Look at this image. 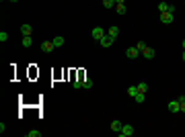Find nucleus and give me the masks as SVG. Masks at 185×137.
Instances as JSON below:
<instances>
[{"instance_id":"13","label":"nucleus","mask_w":185,"mask_h":137,"mask_svg":"<svg viewBox=\"0 0 185 137\" xmlns=\"http://www.w3.org/2000/svg\"><path fill=\"white\" fill-rule=\"evenodd\" d=\"M52 43H54V47H62L66 41H64V37H62V35H58V37H54V41H52Z\"/></svg>"},{"instance_id":"22","label":"nucleus","mask_w":185,"mask_h":137,"mask_svg":"<svg viewBox=\"0 0 185 137\" xmlns=\"http://www.w3.org/2000/svg\"><path fill=\"white\" fill-rule=\"evenodd\" d=\"M0 41H2V43L8 41V33H6V31H0Z\"/></svg>"},{"instance_id":"1","label":"nucleus","mask_w":185,"mask_h":137,"mask_svg":"<svg viewBox=\"0 0 185 137\" xmlns=\"http://www.w3.org/2000/svg\"><path fill=\"white\" fill-rule=\"evenodd\" d=\"M99 43H101V47H111V45H113V43H115V39H113V37H111V35H103L101 39H99Z\"/></svg>"},{"instance_id":"17","label":"nucleus","mask_w":185,"mask_h":137,"mask_svg":"<svg viewBox=\"0 0 185 137\" xmlns=\"http://www.w3.org/2000/svg\"><path fill=\"white\" fill-rule=\"evenodd\" d=\"M27 137H41V131L39 129H31V131H27Z\"/></svg>"},{"instance_id":"19","label":"nucleus","mask_w":185,"mask_h":137,"mask_svg":"<svg viewBox=\"0 0 185 137\" xmlns=\"http://www.w3.org/2000/svg\"><path fill=\"white\" fill-rule=\"evenodd\" d=\"M33 45V39L31 37H23V47H31Z\"/></svg>"},{"instance_id":"5","label":"nucleus","mask_w":185,"mask_h":137,"mask_svg":"<svg viewBox=\"0 0 185 137\" xmlns=\"http://www.w3.org/2000/svg\"><path fill=\"white\" fill-rule=\"evenodd\" d=\"M31 33H33V27L31 25H21V35L23 37H31Z\"/></svg>"},{"instance_id":"4","label":"nucleus","mask_w":185,"mask_h":137,"mask_svg":"<svg viewBox=\"0 0 185 137\" xmlns=\"http://www.w3.org/2000/svg\"><path fill=\"white\" fill-rule=\"evenodd\" d=\"M173 21H175L173 13H160V23H163V25H171Z\"/></svg>"},{"instance_id":"18","label":"nucleus","mask_w":185,"mask_h":137,"mask_svg":"<svg viewBox=\"0 0 185 137\" xmlns=\"http://www.w3.org/2000/svg\"><path fill=\"white\" fill-rule=\"evenodd\" d=\"M136 86H138V92H146V90H148V84L146 82H138Z\"/></svg>"},{"instance_id":"20","label":"nucleus","mask_w":185,"mask_h":137,"mask_svg":"<svg viewBox=\"0 0 185 137\" xmlns=\"http://www.w3.org/2000/svg\"><path fill=\"white\" fill-rule=\"evenodd\" d=\"M128 94H130V96H136L138 94V86H130V88H128Z\"/></svg>"},{"instance_id":"12","label":"nucleus","mask_w":185,"mask_h":137,"mask_svg":"<svg viewBox=\"0 0 185 137\" xmlns=\"http://www.w3.org/2000/svg\"><path fill=\"white\" fill-rule=\"evenodd\" d=\"M156 8H158V13H169V2H164V0H160Z\"/></svg>"},{"instance_id":"29","label":"nucleus","mask_w":185,"mask_h":137,"mask_svg":"<svg viewBox=\"0 0 185 137\" xmlns=\"http://www.w3.org/2000/svg\"><path fill=\"white\" fill-rule=\"evenodd\" d=\"M2 2H4V0H2Z\"/></svg>"},{"instance_id":"14","label":"nucleus","mask_w":185,"mask_h":137,"mask_svg":"<svg viewBox=\"0 0 185 137\" xmlns=\"http://www.w3.org/2000/svg\"><path fill=\"white\" fill-rule=\"evenodd\" d=\"M82 88H87V90L93 88V80H91L89 76H87V78H82Z\"/></svg>"},{"instance_id":"28","label":"nucleus","mask_w":185,"mask_h":137,"mask_svg":"<svg viewBox=\"0 0 185 137\" xmlns=\"http://www.w3.org/2000/svg\"><path fill=\"white\" fill-rule=\"evenodd\" d=\"M8 2H19V0H8Z\"/></svg>"},{"instance_id":"26","label":"nucleus","mask_w":185,"mask_h":137,"mask_svg":"<svg viewBox=\"0 0 185 137\" xmlns=\"http://www.w3.org/2000/svg\"><path fill=\"white\" fill-rule=\"evenodd\" d=\"M181 59H183V62H185V49H183V53H181Z\"/></svg>"},{"instance_id":"6","label":"nucleus","mask_w":185,"mask_h":137,"mask_svg":"<svg viewBox=\"0 0 185 137\" xmlns=\"http://www.w3.org/2000/svg\"><path fill=\"white\" fill-rule=\"evenodd\" d=\"M105 33H107V31H103L101 27H95V29H93V39H97V41H99Z\"/></svg>"},{"instance_id":"25","label":"nucleus","mask_w":185,"mask_h":137,"mask_svg":"<svg viewBox=\"0 0 185 137\" xmlns=\"http://www.w3.org/2000/svg\"><path fill=\"white\" fill-rule=\"evenodd\" d=\"M115 4H125V0H115Z\"/></svg>"},{"instance_id":"7","label":"nucleus","mask_w":185,"mask_h":137,"mask_svg":"<svg viewBox=\"0 0 185 137\" xmlns=\"http://www.w3.org/2000/svg\"><path fill=\"white\" fill-rule=\"evenodd\" d=\"M107 35H111L113 39H117V35H119V27H117V25H111V27L107 29Z\"/></svg>"},{"instance_id":"3","label":"nucleus","mask_w":185,"mask_h":137,"mask_svg":"<svg viewBox=\"0 0 185 137\" xmlns=\"http://www.w3.org/2000/svg\"><path fill=\"white\" fill-rule=\"evenodd\" d=\"M134 133H136V131H134L132 125H123V129L119 131V137H132Z\"/></svg>"},{"instance_id":"11","label":"nucleus","mask_w":185,"mask_h":137,"mask_svg":"<svg viewBox=\"0 0 185 137\" xmlns=\"http://www.w3.org/2000/svg\"><path fill=\"white\" fill-rule=\"evenodd\" d=\"M41 49H43L45 53H49V51H54V43L52 41H43L41 43Z\"/></svg>"},{"instance_id":"23","label":"nucleus","mask_w":185,"mask_h":137,"mask_svg":"<svg viewBox=\"0 0 185 137\" xmlns=\"http://www.w3.org/2000/svg\"><path fill=\"white\" fill-rule=\"evenodd\" d=\"M72 86H74V88H82V80H76V82H72Z\"/></svg>"},{"instance_id":"21","label":"nucleus","mask_w":185,"mask_h":137,"mask_svg":"<svg viewBox=\"0 0 185 137\" xmlns=\"http://www.w3.org/2000/svg\"><path fill=\"white\" fill-rule=\"evenodd\" d=\"M136 47L140 49V51H144V49L148 47V45H146V41H138V43H136Z\"/></svg>"},{"instance_id":"10","label":"nucleus","mask_w":185,"mask_h":137,"mask_svg":"<svg viewBox=\"0 0 185 137\" xmlns=\"http://www.w3.org/2000/svg\"><path fill=\"white\" fill-rule=\"evenodd\" d=\"M169 110H171V113H181V110H179V100H177V98L169 103Z\"/></svg>"},{"instance_id":"16","label":"nucleus","mask_w":185,"mask_h":137,"mask_svg":"<svg viewBox=\"0 0 185 137\" xmlns=\"http://www.w3.org/2000/svg\"><path fill=\"white\" fill-rule=\"evenodd\" d=\"M115 10H117V14H125L128 13V6L125 4H115Z\"/></svg>"},{"instance_id":"24","label":"nucleus","mask_w":185,"mask_h":137,"mask_svg":"<svg viewBox=\"0 0 185 137\" xmlns=\"http://www.w3.org/2000/svg\"><path fill=\"white\" fill-rule=\"evenodd\" d=\"M179 110L185 115V100H181V103H179Z\"/></svg>"},{"instance_id":"27","label":"nucleus","mask_w":185,"mask_h":137,"mask_svg":"<svg viewBox=\"0 0 185 137\" xmlns=\"http://www.w3.org/2000/svg\"><path fill=\"white\" fill-rule=\"evenodd\" d=\"M181 47H183V49H185V39H183V41H181Z\"/></svg>"},{"instance_id":"8","label":"nucleus","mask_w":185,"mask_h":137,"mask_svg":"<svg viewBox=\"0 0 185 137\" xmlns=\"http://www.w3.org/2000/svg\"><path fill=\"white\" fill-rule=\"evenodd\" d=\"M142 55H144V57H146V59H152V57L156 55V51H154V49H152V47H146V49H144V51H142Z\"/></svg>"},{"instance_id":"9","label":"nucleus","mask_w":185,"mask_h":137,"mask_svg":"<svg viewBox=\"0 0 185 137\" xmlns=\"http://www.w3.org/2000/svg\"><path fill=\"white\" fill-rule=\"evenodd\" d=\"M123 129V123H119V121H111V131H115L117 135H119V131Z\"/></svg>"},{"instance_id":"2","label":"nucleus","mask_w":185,"mask_h":137,"mask_svg":"<svg viewBox=\"0 0 185 137\" xmlns=\"http://www.w3.org/2000/svg\"><path fill=\"white\" fill-rule=\"evenodd\" d=\"M140 53H142V51H140L138 47H128L125 49V57H128V59H136Z\"/></svg>"},{"instance_id":"15","label":"nucleus","mask_w":185,"mask_h":137,"mask_svg":"<svg viewBox=\"0 0 185 137\" xmlns=\"http://www.w3.org/2000/svg\"><path fill=\"white\" fill-rule=\"evenodd\" d=\"M134 98H136V103H138V104H142L144 100H146V92H138Z\"/></svg>"}]
</instances>
